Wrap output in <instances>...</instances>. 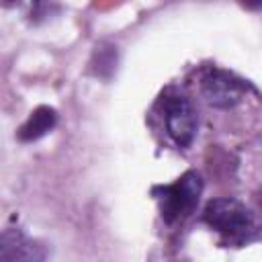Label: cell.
<instances>
[{
  "label": "cell",
  "instance_id": "obj_5",
  "mask_svg": "<svg viewBox=\"0 0 262 262\" xmlns=\"http://www.w3.org/2000/svg\"><path fill=\"white\" fill-rule=\"evenodd\" d=\"M45 258L43 246H37L33 239H29L18 229H4L0 235V260L2 262H37Z\"/></svg>",
  "mask_w": 262,
  "mask_h": 262
},
{
  "label": "cell",
  "instance_id": "obj_10",
  "mask_svg": "<svg viewBox=\"0 0 262 262\" xmlns=\"http://www.w3.org/2000/svg\"><path fill=\"white\" fill-rule=\"evenodd\" d=\"M260 203H262V194H260Z\"/></svg>",
  "mask_w": 262,
  "mask_h": 262
},
{
  "label": "cell",
  "instance_id": "obj_7",
  "mask_svg": "<svg viewBox=\"0 0 262 262\" xmlns=\"http://www.w3.org/2000/svg\"><path fill=\"white\" fill-rule=\"evenodd\" d=\"M117 68V47L111 43L96 45L90 57V72L96 78H108Z\"/></svg>",
  "mask_w": 262,
  "mask_h": 262
},
{
  "label": "cell",
  "instance_id": "obj_2",
  "mask_svg": "<svg viewBox=\"0 0 262 262\" xmlns=\"http://www.w3.org/2000/svg\"><path fill=\"white\" fill-rule=\"evenodd\" d=\"M203 221L227 237H242L254 227V217L244 203L231 196L211 199L203 209Z\"/></svg>",
  "mask_w": 262,
  "mask_h": 262
},
{
  "label": "cell",
  "instance_id": "obj_9",
  "mask_svg": "<svg viewBox=\"0 0 262 262\" xmlns=\"http://www.w3.org/2000/svg\"><path fill=\"white\" fill-rule=\"evenodd\" d=\"M41 2H45V0H33V4H35V6H39Z\"/></svg>",
  "mask_w": 262,
  "mask_h": 262
},
{
  "label": "cell",
  "instance_id": "obj_6",
  "mask_svg": "<svg viewBox=\"0 0 262 262\" xmlns=\"http://www.w3.org/2000/svg\"><path fill=\"white\" fill-rule=\"evenodd\" d=\"M57 123V113L51 106H37L29 119L18 127V139L20 141H35L47 135Z\"/></svg>",
  "mask_w": 262,
  "mask_h": 262
},
{
  "label": "cell",
  "instance_id": "obj_8",
  "mask_svg": "<svg viewBox=\"0 0 262 262\" xmlns=\"http://www.w3.org/2000/svg\"><path fill=\"white\" fill-rule=\"evenodd\" d=\"M239 4L248 10H262V0H239Z\"/></svg>",
  "mask_w": 262,
  "mask_h": 262
},
{
  "label": "cell",
  "instance_id": "obj_4",
  "mask_svg": "<svg viewBox=\"0 0 262 262\" xmlns=\"http://www.w3.org/2000/svg\"><path fill=\"white\" fill-rule=\"evenodd\" d=\"M201 92L209 104L217 108H233L246 94V84L233 74L209 68L201 74Z\"/></svg>",
  "mask_w": 262,
  "mask_h": 262
},
{
  "label": "cell",
  "instance_id": "obj_1",
  "mask_svg": "<svg viewBox=\"0 0 262 262\" xmlns=\"http://www.w3.org/2000/svg\"><path fill=\"white\" fill-rule=\"evenodd\" d=\"M201 192H203V180L192 170L184 172L172 184L154 188V196L160 203V213L166 223H174L188 217L194 211Z\"/></svg>",
  "mask_w": 262,
  "mask_h": 262
},
{
  "label": "cell",
  "instance_id": "obj_3",
  "mask_svg": "<svg viewBox=\"0 0 262 262\" xmlns=\"http://www.w3.org/2000/svg\"><path fill=\"white\" fill-rule=\"evenodd\" d=\"M162 113L166 131L180 147H188L196 135V117L186 96L170 92L162 98Z\"/></svg>",
  "mask_w": 262,
  "mask_h": 262
}]
</instances>
